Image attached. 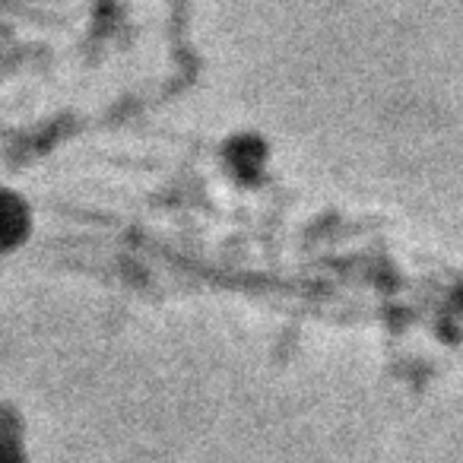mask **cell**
Listing matches in <instances>:
<instances>
[{
	"instance_id": "6da1fadb",
	"label": "cell",
	"mask_w": 463,
	"mask_h": 463,
	"mask_svg": "<svg viewBox=\"0 0 463 463\" xmlns=\"http://www.w3.org/2000/svg\"><path fill=\"white\" fill-rule=\"evenodd\" d=\"M26 232V210L16 197L0 194V245H14Z\"/></svg>"
}]
</instances>
